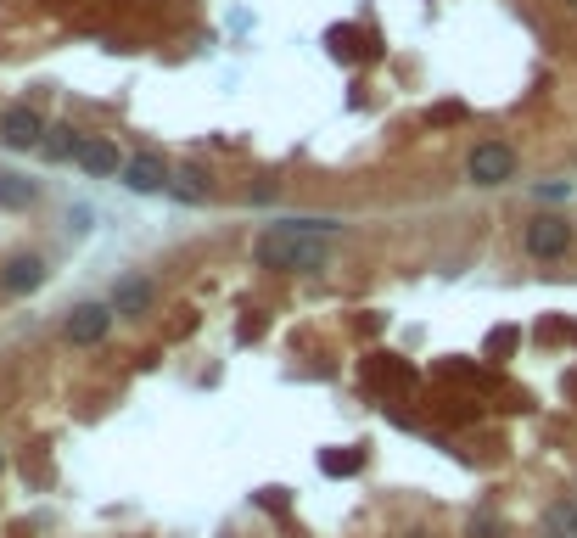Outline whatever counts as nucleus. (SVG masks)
<instances>
[{
	"mask_svg": "<svg viewBox=\"0 0 577 538\" xmlns=\"http://www.w3.org/2000/svg\"><path fill=\"white\" fill-rule=\"evenodd\" d=\"M253 264L258 269H275V275H320V269H331V241L303 236L292 219H281V225L258 230Z\"/></svg>",
	"mask_w": 577,
	"mask_h": 538,
	"instance_id": "nucleus-1",
	"label": "nucleus"
},
{
	"mask_svg": "<svg viewBox=\"0 0 577 538\" xmlns=\"http://www.w3.org/2000/svg\"><path fill=\"white\" fill-rule=\"evenodd\" d=\"M572 241H577V225L566 213H533L521 225V253L533 258V264H561L572 253Z\"/></svg>",
	"mask_w": 577,
	"mask_h": 538,
	"instance_id": "nucleus-2",
	"label": "nucleus"
},
{
	"mask_svg": "<svg viewBox=\"0 0 577 538\" xmlns=\"http://www.w3.org/2000/svg\"><path fill=\"white\" fill-rule=\"evenodd\" d=\"M521 169V157L510 141H477L465 152V180L477 185V191H493V185H510Z\"/></svg>",
	"mask_w": 577,
	"mask_h": 538,
	"instance_id": "nucleus-3",
	"label": "nucleus"
},
{
	"mask_svg": "<svg viewBox=\"0 0 577 538\" xmlns=\"http://www.w3.org/2000/svg\"><path fill=\"white\" fill-rule=\"evenodd\" d=\"M113 303H101V298H85V303H73L68 314H62V342L68 348H101L107 342V331H113Z\"/></svg>",
	"mask_w": 577,
	"mask_h": 538,
	"instance_id": "nucleus-4",
	"label": "nucleus"
},
{
	"mask_svg": "<svg viewBox=\"0 0 577 538\" xmlns=\"http://www.w3.org/2000/svg\"><path fill=\"white\" fill-rule=\"evenodd\" d=\"M45 113L34 107V101H12L6 113H0V146H12V152H40L45 141Z\"/></svg>",
	"mask_w": 577,
	"mask_h": 538,
	"instance_id": "nucleus-5",
	"label": "nucleus"
},
{
	"mask_svg": "<svg viewBox=\"0 0 577 538\" xmlns=\"http://www.w3.org/2000/svg\"><path fill=\"white\" fill-rule=\"evenodd\" d=\"M169 163H163V152H135V157H124V174H118V185L124 191H135V197H157V191H169Z\"/></svg>",
	"mask_w": 577,
	"mask_h": 538,
	"instance_id": "nucleus-6",
	"label": "nucleus"
},
{
	"mask_svg": "<svg viewBox=\"0 0 577 538\" xmlns=\"http://www.w3.org/2000/svg\"><path fill=\"white\" fill-rule=\"evenodd\" d=\"M45 275H51V264H45L40 253H12L0 264V292H6V298H29V292L45 286Z\"/></svg>",
	"mask_w": 577,
	"mask_h": 538,
	"instance_id": "nucleus-7",
	"label": "nucleus"
},
{
	"mask_svg": "<svg viewBox=\"0 0 577 538\" xmlns=\"http://www.w3.org/2000/svg\"><path fill=\"white\" fill-rule=\"evenodd\" d=\"M107 303H113L118 320H141V314L157 303V286L146 281V275H124V281L113 286V298H107Z\"/></svg>",
	"mask_w": 577,
	"mask_h": 538,
	"instance_id": "nucleus-8",
	"label": "nucleus"
},
{
	"mask_svg": "<svg viewBox=\"0 0 577 538\" xmlns=\"http://www.w3.org/2000/svg\"><path fill=\"white\" fill-rule=\"evenodd\" d=\"M79 169H85L90 180H118V174H124V152H118L107 135H90V141L79 146Z\"/></svg>",
	"mask_w": 577,
	"mask_h": 538,
	"instance_id": "nucleus-9",
	"label": "nucleus"
},
{
	"mask_svg": "<svg viewBox=\"0 0 577 538\" xmlns=\"http://www.w3.org/2000/svg\"><path fill=\"white\" fill-rule=\"evenodd\" d=\"M90 135L79 124H51L45 129V141H40V157L45 163H79V146H85Z\"/></svg>",
	"mask_w": 577,
	"mask_h": 538,
	"instance_id": "nucleus-10",
	"label": "nucleus"
},
{
	"mask_svg": "<svg viewBox=\"0 0 577 538\" xmlns=\"http://www.w3.org/2000/svg\"><path fill=\"white\" fill-rule=\"evenodd\" d=\"M169 197H180V202H208V197H213V174L197 169V163H180V169L169 174Z\"/></svg>",
	"mask_w": 577,
	"mask_h": 538,
	"instance_id": "nucleus-11",
	"label": "nucleus"
},
{
	"mask_svg": "<svg viewBox=\"0 0 577 538\" xmlns=\"http://www.w3.org/2000/svg\"><path fill=\"white\" fill-rule=\"evenodd\" d=\"M538 533L544 538H577V499H549L544 516H538Z\"/></svg>",
	"mask_w": 577,
	"mask_h": 538,
	"instance_id": "nucleus-12",
	"label": "nucleus"
},
{
	"mask_svg": "<svg viewBox=\"0 0 577 538\" xmlns=\"http://www.w3.org/2000/svg\"><path fill=\"white\" fill-rule=\"evenodd\" d=\"M34 202H40V180H29V174H0V208L23 213V208H34Z\"/></svg>",
	"mask_w": 577,
	"mask_h": 538,
	"instance_id": "nucleus-13",
	"label": "nucleus"
},
{
	"mask_svg": "<svg viewBox=\"0 0 577 538\" xmlns=\"http://www.w3.org/2000/svg\"><path fill=\"white\" fill-rule=\"evenodd\" d=\"M269 197H281V185H269V180H258V185H253V202H269Z\"/></svg>",
	"mask_w": 577,
	"mask_h": 538,
	"instance_id": "nucleus-14",
	"label": "nucleus"
},
{
	"mask_svg": "<svg viewBox=\"0 0 577 538\" xmlns=\"http://www.w3.org/2000/svg\"><path fill=\"white\" fill-rule=\"evenodd\" d=\"M488 533H493V516H488V510H482L477 522H471V538H488Z\"/></svg>",
	"mask_w": 577,
	"mask_h": 538,
	"instance_id": "nucleus-15",
	"label": "nucleus"
},
{
	"mask_svg": "<svg viewBox=\"0 0 577 538\" xmlns=\"http://www.w3.org/2000/svg\"><path fill=\"white\" fill-rule=\"evenodd\" d=\"M561 6H566V12H577V0H561Z\"/></svg>",
	"mask_w": 577,
	"mask_h": 538,
	"instance_id": "nucleus-16",
	"label": "nucleus"
},
{
	"mask_svg": "<svg viewBox=\"0 0 577 538\" xmlns=\"http://www.w3.org/2000/svg\"><path fill=\"white\" fill-rule=\"evenodd\" d=\"M0 466H6V449H0Z\"/></svg>",
	"mask_w": 577,
	"mask_h": 538,
	"instance_id": "nucleus-17",
	"label": "nucleus"
}]
</instances>
